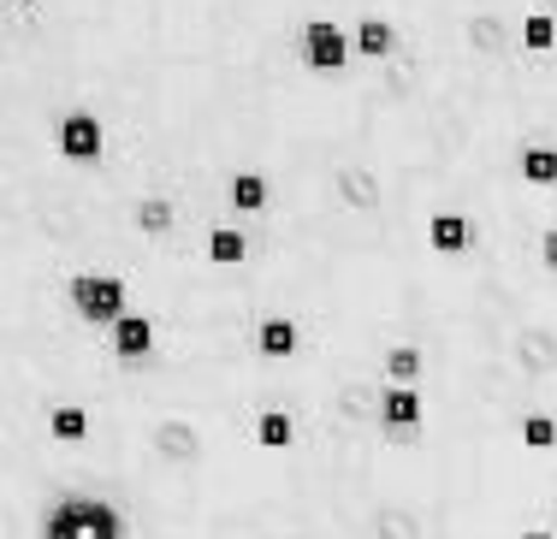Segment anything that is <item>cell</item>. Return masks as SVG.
Masks as SVG:
<instances>
[{
	"label": "cell",
	"mask_w": 557,
	"mask_h": 539,
	"mask_svg": "<svg viewBox=\"0 0 557 539\" xmlns=\"http://www.w3.org/2000/svg\"><path fill=\"white\" fill-rule=\"evenodd\" d=\"M113 344H119V356H143V350H149V321H119Z\"/></svg>",
	"instance_id": "8"
},
{
	"label": "cell",
	"mask_w": 557,
	"mask_h": 539,
	"mask_svg": "<svg viewBox=\"0 0 557 539\" xmlns=\"http://www.w3.org/2000/svg\"><path fill=\"white\" fill-rule=\"evenodd\" d=\"M48 539H113V516L101 504H65Z\"/></svg>",
	"instance_id": "3"
},
{
	"label": "cell",
	"mask_w": 557,
	"mask_h": 539,
	"mask_svg": "<svg viewBox=\"0 0 557 539\" xmlns=\"http://www.w3.org/2000/svg\"><path fill=\"white\" fill-rule=\"evenodd\" d=\"M60 154L65 161H96L101 154V120L96 113H65L60 120Z\"/></svg>",
	"instance_id": "4"
},
{
	"label": "cell",
	"mask_w": 557,
	"mask_h": 539,
	"mask_svg": "<svg viewBox=\"0 0 557 539\" xmlns=\"http://www.w3.org/2000/svg\"><path fill=\"white\" fill-rule=\"evenodd\" d=\"M522 42L528 48H552L557 42V24L546 18V12H528V18H522Z\"/></svg>",
	"instance_id": "9"
},
{
	"label": "cell",
	"mask_w": 557,
	"mask_h": 539,
	"mask_svg": "<svg viewBox=\"0 0 557 539\" xmlns=\"http://www.w3.org/2000/svg\"><path fill=\"white\" fill-rule=\"evenodd\" d=\"M261 350H273V356H278V350H290V326L268 321V326H261Z\"/></svg>",
	"instance_id": "12"
},
{
	"label": "cell",
	"mask_w": 557,
	"mask_h": 539,
	"mask_svg": "<svg viewBox=\"0 0 557 539\" xmlns=\"http://www.w3.org/2000/svg\"><path fill=\"white\" fill-rule=\"evenodd\" d=\"M72 302H77V314L84 321H125V285L119 279H77L72 285Z\"/></svg>",
	"instance_id": "2"
},
{
	"label": "cell",
	"mask_w": 557,
	"mask_h": 539,
	"mask_svg": "<svg viewBox=\"0 0 557 539\" xmlns=\"http://www.w3.org/2000/svg\"><path fill=\"white\" fill-rule=\"evenodd\" d=\"M546 267H557V231H546Z\"/></svg>",
	"instance_id": "13"
},
{
	"label": "cell",
	"mask_w": 557,
	"mask_h": 539,
	"mask_svg": "<svg viewBox=\"0 0 557 539\" xmlns=\"http://www.w3.org/2000/svg\"><path fill=\"white\" fill-rule=\"evenodd\" d=\"M208 255H214L220 267H232V261H244V238H237V231H214V243H208Z\"/></svg>",
	"instance_id": "11"
},
{
	"label": "cell",
	"mask_w": 557,
	"mask_h": 539,
	"mask_svg": "<svg viewBox=\"0 0 557 539\" xmlns=\"http://www.w3.org/2000/svg\"><path fill=\"white\" fill-rule=\"evenodd\" d=\"M433 249H445V255L469 249V220H462V214H440V220H433Z\"/></svg>",
	"instance_id": "7"
},
{
	"label": "cell",
	"mask_w": 557,
	"mask_h": 539,
	"mask_svg": "<svg viewBox=\"0 0 557 539\" xmlns=\"http://www.w3.org/2000/svg\"><path fill=\"white\" fill-rule=\"evenodd\" d=\"M350 54H356V36H344L333 18L302 24V65H309V72H338Z\"/></svg>",
	"instance_id": "1"
},
{
	"label": "cell",
	"mask_w": 557,
	"mask_h": 539,
	"mask_svg": "<svg viewBox=\"0 0 557 539\" xmlns=\"http://www.w3.org/2000/svg\"><path fill=\"white\" fill-rule=\"evenodd\" d=\"M232 202L237 208H261V202H268V184H261L256 173H244V178L232 184Z\"/></svg>",
	"instance_id": "10"
},
{
	"label": "cell",
	"mask_w": 557,
	"mask_h": 539,
	"mask_svg": "<svg viewBox=\"0 0 557 539\" xmlns=\"http://www.w3.org/2000/svg\"><path fill=\"white\" fill-rule=\"evenodd\" d=\"M18 7H36V0H18Z\"/></svg>",
	"instance_id": "14"
},
{
	"label": "cell",
	"mask_w": 557,
	"mask_h": 539,
	"mask_svg": "<svg viewBox=\"0 0 557 539\" xmlns=\"http://www.w3.org/2000/svg\"><path fill=\"white\" fill-rule=\"evenodd\" d=\"M522 173L534 184H557V149H552V142H528V149H522Z\"/></svg>",
	"instance_id": "6"
},
{
	"label": "cell",
	"mask_w": 557,
	"mask_h": 539,
	"mask_svg": "<svg viewBox=\"0 0 557 539\" xmlns=\"http://www.w3.org/2000/svg\"><path fill=\"white\" fill-rule=\"evenodd\" d=\"M392 48H397V30H392L386 18H362V24H356V54H374V60H386Z\"/></svg>",
	"instance_id": "5"
}]
</instances>
